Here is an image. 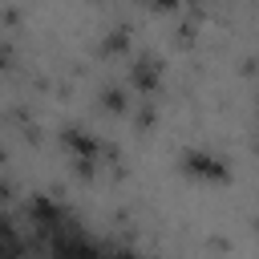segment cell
Masks as SVG:
<instances>
[{"instance_id":"obj_1","label":"cell","mask_w":259,"mask_h":259,"mask_svg":"<svg viewBox=\"0 0 259 259\" xmlns=\"http://www.w3.org/2000/svg\"><path fill=\"white\" fill-rule=\"evenodd\" d=\"M61 146L73 154L77 166H93L97 154H101V142H97L85 125H65V130H61Z\"/></svg>"},{"instance_id":"obj_2","label":"cell","mask_w":259,"mask_h":259,"mask_svg":"<svg viewBox=\"0 0 259 259\" xmlns=\"http://www.w3.org/2000/svg\"><path fill=\"white\" fill-rule=\"evenodd\" d=\"M182 166L190 170V174H198V178H227V162L223 158H214V154H206V150H186L182 154Z\"/></svg>"},{"instance_id":"obj_3","label":"cell","mask_w":259,"mask_h":259,"mask_svg":"<svg viewBox=\"0 0 259 259\" xmlns=\"http://www.w3.org/2000/svg\"><path fill=\"white\" fill-rule=\"evenodd\" d=\"M158 77H162V65H158L150 53H142V57L134 61V69H130V81H134L138 89H146V93L158 85Z\"/></svg>"},{"instance_id":"obj_4","label":"cell","mask_w":259,"mask_h":259,"mask_svg":"<svg viewBox=\"0 0 259 259\" xmlns=\"http://www.w3.org/2000/svg\"><path fill=\"white\" fill-rule=\"evenodd\" d=\"M89 259H138L130 247H121V243H109V239H93V255Z\"/></svg>"}]
</instances>
